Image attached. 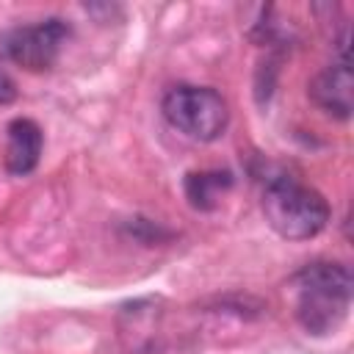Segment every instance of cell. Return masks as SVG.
I'll list each match as a JSON object with an SVG mask.
<instances>
[{"label": "cell", "mask_w": 354, "mask_h": 354, "mask_svg": "<svg viewBox=\"0 0 354 354\" xmlns=\"http://www.w3.org/2000/svg\"><path fill=\"white\" fill-rule=\"evenodd\" d=\"M293 293H296V321L310 335H329L348 315L354 279L348 266L332 260H315L307 263L293 277Z\"/></svg>", "instance_id": "cell-1"}, {"label": "cell", "mask_w": 354, "mask_h": 354, "mask_svg": "<svg viewBox=\"0 0 354 354\" xmlns=\"http://www.w3.org/2000/svg\"><path fill=\"white\" fill-rule=\"evenodd\" d=\"M263 213L268 227L285 241L315 238L329 224V202L313 185L277 174L263 188Z\"/></svg>", "instance_id": "cell-2"}, {"label": "cell", "mask_w": 354, "mask_h": 354, "mask_svg": "<svg viewBox=\"0 0 354 354\" xmlns=\"http://www.w3.org/2000/svg\"><path fill=\"white\" fill-rule=\"evenodd\" d=\"M160 111L174 130L202 144L221 138L230 124V105L210 86H191V83L171 86L163 94Z\"/></svg>", "instance_id": "cell-3"}, {"label": "cell", "mask_w": 354, "mask_h": 354, "mask_svg": "<svg viewBox=\"0 0 354 354\" xmlns=\"http://www.w3.org/2000/svg\"><path fill=\"white\" fill-rule=\"evenodd\" d=\"M69 33L72 30L61 17H47L41 22L17 25L6 30L0 39V50L8 61L28 72H47L55 66Z\"/></svg>", "instance_id": "cell-4"}, {"label": "cell", "mask_w": 354, "mask_h": 354, "mask_svg": "<svg viewBox=\"0 0 354 354\" xmlns=\"http://www.w3.org/2000/svg\"><path fill=\"white\" fill-rule=\"evenodd\" d=\"M351 91H354V80H351L348 58H340V64L321 69L310 80V88H307L310 100L335 119L351 116Z\"/></svg>", "instance_id": "cell-5"}, {"label": "cell", "mask_w": 354, "mask_h": 354, "mask_svg": "<svg viewBox=\"0 0 354 354\" xmlns=\"http://www.w3.org/2000/svg\"><path fill=\"white\" fill-rule=\"evenodd\" d=\"M41 147H44V136L33 119H28V116L11 119L6 127V169H8V174H14V177L30 174L39 166Z\"/></svg>", "instance_id": "cell-6"}, {"label": "cell", "mask_w": 354, "mask_h": 354, "mask_svg": "<svg viewBox=\"0 0 354 354\" xmlns=\"http://www.w3.org/2000/svg\"><path fill=\"white\" fill-rule=\"evenodd\" d=\"M232 188V174L221 169H205V171H188L183 180L185 199L194 210H216L221 196Z\"/></svg>", "instance_id": "cell-7"}, {"label": "cell", "mask_w": 354, "mask_h": 354, "mask_svg": "<svg viewBox=\"0 0 354 354\" xmlns=\"http://www.w3.org/2000/svg\"><path fill=\"white\" fill-rule=\"evenodd\" d=\"M17 100V83L8 77V72L0 69V105H8Z\"/></svg>", "instance_id": "cell-8"}]
</instances>
